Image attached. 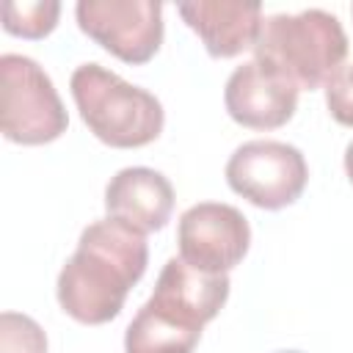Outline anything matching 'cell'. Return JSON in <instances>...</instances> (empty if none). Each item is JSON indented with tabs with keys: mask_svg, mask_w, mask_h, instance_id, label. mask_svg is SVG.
Wrapping results in <instances>:
<instances>
[{
	"mask_svg": "<svg viewBox=\"0 0 353 353\" xmlns=\"http://www.w3.org/2000/svg\"><path fill=\"white\" fill-rule=\"evenodd\" d=\"M83 124L113 149H141L160 138L165 113L154 94L99 63H80L69 77Z\"/></svg>",
	"mask_w": 353,
	"mask_h": 353,
	"instance_id": "obj_3",
	"label": "cell"
},
{
	"mask_svg": "<svg viewBox=\"0 0 353 353\" xmlns=\"http://www.w3.org/2000/svg\"><path fill=\"white\" fill-rule=\"evenodd\" d=\"M0 353H47V334L33 317L19 312H3Z\"/></svg>",
	"mask_w": 353,
	"mask_h": 353,
	"instance_id": "obj_13",
	"label": "cell"
},
{
	"mask_svg": "<svg viewBox=\"0 0 353 353\" xmlns=\"http://www.w3.org/2000/svg\"><path fill=\"white\" fill-rule=\"evenodd\" d=\"M345 174H347V179H350V185H353V141H350L347 149H345Z\"/></svg>",
	"mask_w": 353,
	"mask_h": 353,
	"instance_id": "obj_15",
	"label": "cell"
},
{
	"mask_svg": "<svg viewBox=\"0 0 353 353\" xmlns=\"http://www.w3.org/2000/svg\"><path fill=\"white\" fill-rule=\"evenodd\" d=\"M276 353H303V350H276Z\"/></svg>",
	"mask_w": 353,
	"mask_h": 353,
	"instance_id": "obj_16",
	"label": "cell"
},
{
	"mask_svg": "<svg viewBox=\"0 0 353 353\" xmlns=\"http://www.w3.org/2000/svg\"><path fill=\"white\" fill-rule=\"evenodd\" d=\"M80 30L124 63H146L163 44V6L154 0H80Z\"/></svg>",
	"mask_w": 353,
	"mask_h": 353,
	"instance_id": "obj_7",
	"label": "cell"
},
{
	"mask_svg": "<svg viewBox=\"0 0 353 353\" xmlns=\"http://www.w3.org/2000/svg\"><path fill=\"white\" fill-rule=\"evenodd\" d=\"M105 210L110 218H119L143 234L160 232L174 212V188L160 171L130 165L110 176L105 188Z\"/></svg>",
	"mask_w": 353,
	"mask_h": 353,
	"instance_id": "obj_11",
	"label": "cell"
},
{
	"mask_svg": "<svg viewBox=\"0 0 353 353\" xmlns=\"http://www.w3.org/2000/svg\"><path fill=\"white\" fill-rule=\"evenodd\" d=\"M229 287L226 273H204L171 256L157 276L152 298L127 325L124 353H193L201 328L223 309Z\"/></svg>",
	"mask_w": 353,
	"mask_h": 353,
	"instance_id": "obj_2",
	"label": "cell"
},
{
	"mask_svg": "<svg viewBox=\"0 0 353 353\" xmlns=\"http://www.w3.org/2000/svg\"><path fill=\"white\" fill-rule=\"evenodd\" d=\"M0 130L11 143L41 146L58 141L69 116L50 74L28 55H0Z\"/></svg>",
	"mask_w": 353,
	"mask_h": 353,
	"instance_id": "obj_5",
	"label": "cell"
},
{
	"mask_svg": "<svg viewBox=\"0 0 353 353\" xmlns=\"http://www.w3.org/2000/svg\"><path fill=\"white\" fill-rule=\"evenodd\" d=\"M350 14H353V6H350Z\"/></svg>",
	"mask_w": 353,
	"mask_h": 353,
	"instance_id": "obj_17",
	"label": "cell"
},
{
	"mask_svg": "<svg viewBox=\"0 0 353 353\" xmlns=\"http://www.w3.org/2000/svg\"><path fill=\"white\" fill-rule=\"evenodd\" d=\"M345 28L323 8L268 17L254 44V61L273 66L301 91L323 88L345 63Z\"/></svg>",
	"mask_w": 353,
	"mask_h": 353,
	"instance_id": "obj_4",
	"label": "cell"
},
{
	"mask_svg": "<svg viewBox=\"0 0 353 353\" xmlns=\"http://www.w3.org/2000/svg\"><path fill=\"white\" fill-rule=\"evenodd\" d=\"M146 265L149 245L141 229L110 215L94 221L58 273V303L83 325L110 323L119 317L127 292L143 279Z\"/></svg>",
	"mask_w": 353,
	"mask_h": 353,
	"instance_id": "obj_1",
	"label": "cell"
},
{
	"mask_svg": "<svg viewBox=\"0 0 353 353\" xmlns=\"http://www.w3.org/2000/svg\"><path fill=\"white\" fill-rule=\"evenodd\" d=\"M229 188L259 210H281L301 199L309 165L298 146L284 141H248L226 163Z\"/></svg>",
	"mask_w": 353,
	"mask_h": 353,
	"instance_id": "obj_6",
	"label": "cell"
},
{
	"mask_svg": "<svg viewBox=\"0 0 353 353\" xmlns=\"http://www.w3.org/2000/svg\"><path fill=\"white\" fill-rule=\"evenodd\" d=\"M325 105L342 127H353V61L342 63L325 83Z\"/></svg>",
	"mask_w": 353,
	"mask_h": 353,
	"instance_id": "obj_14",
	"label": "cell"
},
{
	"mask_svg": "<svg viewBox=\"0 0 353 353\" xmlns=\"http://www.w3.org/2000/svg\"><path fill=\"white\" fill-rule=\"evenodd\" d=\"M179 259L190 268L223 276L243 262L251 245L248 218L223 201H199L188 207L176 226Z\"/></svg>",
	"mask_w": 353,
	"mask_h": 353,
	"instance_id": "obj_8",
	"label": "cell"
},
{
	"mask_svg": "<svg viewBox=\"0 0 353 353\" xmlns=\"http://www.w3.org/2000/svg\"><path fill=\"white\" fill-rule=\"evenodd\" d=\"M298 85L262 61L237 66L223 88V105L232 121L248 130L284 127L298 108Z\"/></svg>",
	"mask_w": 353,
	"mask_h": 353,
	"instance_id": "obj_9",
	"label": "cell"
},
{
	"mask_svg": "<svg viewBox=\"0 0 353 353\" xmlns=\"http://www.w3.org/2000/svg\"><path fill=\"white\" fill-rule=\"evenodd\" d=\"M176 11L185 25L204 41V50L212 58H234L245 50H254L265 22L259 3L193 0L179 3Z\"/></svg>",
	"mask_w": 353,
	"mask_h": 353,
	"instance_id": "obj_10",
	"label": "cell"
},
{
	"mask_svg": "<svg viewBox=\"0 0 353 353\" xmlns=\"http://www.w3.org/2000/svg\"><path fill=\"white\" fill-rule=\"evenodd\" d=\"M61 17V3L36 0V3H3V28L19 39H44L55 30Z\"/></svg>",
	"mask_w": 353,
	"mask_h": 353,
	"instance_id": "obj_12",
	"label": "cell"
}]
</instances>
